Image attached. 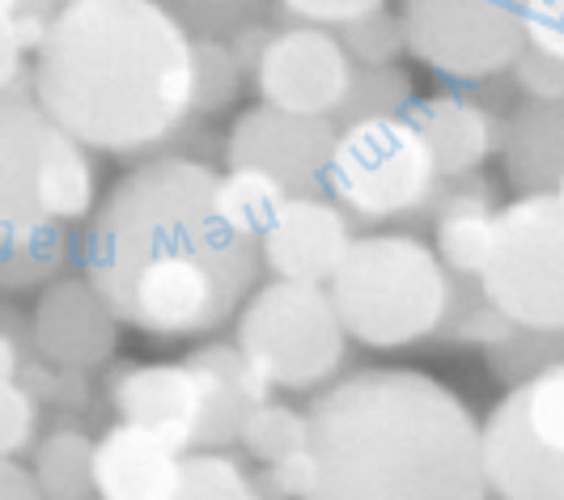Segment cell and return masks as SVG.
Wrapping results in <instances>:
<instances>
[{
    "mask_svg": "<svg viewBox=\"0 0 564 500\" xmlns=\"http://www.w3.org/2000/svg\"><path fill=\"white\" fill-rule=\"evenodd\" d=\"M217 170L153 157L128 170L85 229V280L141 335H204L247 302L259 238L217 204Z\"/></svg>",
    "mask_w": 564,
    "mask_h": 500,
    "instance_id": "cell-1",
    "label": "cell"
},
{
    "mask_svg": "<svg viewBox=\"0 0 564 500\" xmlns=\"http://www.w3.org/2000/svg\"><path fill=\"white\" fill-rule=\"evenodd\" d=\"M43 115L98 153H144L196 115V39L162 0H73L34 52Z\"/></svg>",
    "mask_w": 564,
    "mask_h": 500,
    "instance_id": "cell-2",
    "label": "cell"
},
{
    "mask_svg": "<svg viewBox=\"0 0 564 500\" xmlns=\"http://www.w3.org/2000/svg\"><path fill=\"white\" fill-rule=\"evenodd\" d=\"M306 500H488L480 424L416 369H366L314 399Z\"/></svg>",
    "mask_w": 564,
    "mask_h": 500,
    "instance_id": "cell-3",
    "label": "cell"
},
{
    "mask_svg": "<svg viewBox=\"0 0 564 500\" xmlns=\"http://www.w3.org/2000/svg\"><path fill=\"white\" fill-rule=\"evenodd\" d=\"M111 407L119 420L162 433L183 454L229 445L242 428V416L268 399L238 344H208L187 361L128 365L111 378Z\"/></svg>",
    "mask_w": 564,
    "mask_h": 500,
    "instance_id": "cell-4",
    "label": "cell"
},
{
    "mask_svg": "<svg viewBox=\"0 0 564 500\" xmlns=\"http://www.w3.org/2000/svg\"><path fill=\"white\" fill-rule=\"evenodd\" d=\"M327 293L348 339L373 352H395L446 323L454 284L429 242L408 233H369L352 238Z\"/></svg>",
    "mask_w": 564,
    "mask_h": 500,
    "instance_id": "cell-5",
    "label": "cell"
},
{
    "mask_svg": "<svg viewBox=\"0 0 564 500\" xmlns=\"http://www.w3.org/2000/svg\"><path fill=\"white\" fill-rule=\"evenodd\" d=\"M234 344L268 387L314 390L339 369L348 331L332 306L327 284L272 276L238 306Z\"/></svg>",
    "mask_w": 564,
    "mask_h": 500,
    "instance_id": "cell-6",
    "label": "cell"
},
{
    "mask_svg": "<svg viewBox=\"0 0 564 500\" xmlns=\"http://www.w3.org/2000/svg\"><path fill=\"white\" fill-rule=\"evenodd\" d=\"M480 297L522 331H564V204L527 192L497 213Z\"/></svg>",
    "mask_w": 564,
    "mask_h": 500,
    "instance_id": "cell-7",
    "label": "cell"
},
{
    "mask_svg": "<svg viewBox=\"0 0 564 500\" xmlns=\"http://www.w3.org/2000/svg\"><path fill=\"white\" fill-rule=\"evenodd\" d=\"M442 183L433 149L408 115L357 119L336 132L327 162V192L348 217L391 221L429 208Z\"/></svg>",
    "mask_w": 564,
    "mask_h": 500,
    "instance_id": "cell-8",
    "label": "cell"
},
{
    "mask_svg": "<svg viewBox=\"0 0 564 500\" xmlns=\"http://www.w3.org/2000/svg\"><path fill=\"white\" fill-rule=\"evenodd\" d=\"M484 479L501 500H564V361L527 373L480 424Z\"/></svg>",
    "mask_w": 564,
    "mask_h": 500,
    "instance_id": "cell-9",
    "label": "cell"
},
{
    "mask_svg": "<svg viewBox=\"0 0 564 500\" xmlns=\"http://www.w3.org/2000/svg\"><path fill=\"white\" fill-rule=\"evenodd\" d=\"M399 18L408 52L454 81L509 73L527 47L522 0H408Z\"/></svg>",
    "mask_w": 564,
    "mask_h": 500,
    "instance_id": "cell-10",
    "label": "cell"
},
{
    "mask_svg": "<svg viewBox=\"0 0 564 500\" xmlns=\"http://www.w3.org/2000/svg\"><path fill=\"white\" fill-rule=\"evenodd\" d=\"M336 132L332 115H293L259 102L238 115L226 140V162L272 174L289 195H327Z\"/></svg>",
    "mask_w": 564,
    "mask_h": 500,
    "instance_id": "cell-11",
    "label": "cell"
},
{
    "mask_svg": "<svg viewBox=\"0 0 564 500\" xmlns=\"http://www.w3.org/2000/svg\"><path fill=\"white\" fill-rule=\"evenodd\" d=\"M352 56L332 26L276 30L254 64V89L268 107L293 115H332L344 107L352 85Z\"/></svg>",
    "mask_w": 564,
    "mask_h": 500,
    "instance_id": "cell-12",
    "label": "cell"
},
{
    "mask_svg": "<svg viewBox=\"0 0 564 500\" xmlns=\"http://www.w3.org/2000/svg\"><path fill=\"white\" fill-rule=\"evenodd\" d=\"M352 217L332 195H289L259 233V259L272 276L327 284L352 247Z\"/></svg>",
    "mask_w": 564,
    "mask_h": 500,
    "instance_id": "cell-13",
    "label": "cell"
},
{
    "mask_svg": "<svg viewBox=\"0 0 564 500\" xmlns=\"http://www.w3.org/2000/svg\"><path fill=\"white\" fill-rule=\"evenodd\" d=\"M56 123L34 102V89L0 94V233L43 225V162Z\"/></svg>",
    "mask_w": 564,
    "mask_h": 500,
    "instance_id": "cell-14",
    "label": "cell"
},
{
    "mask_svg": "<svg viewBox=\"0 0 564 500\" xmlns=\"http://www.w3.org/2000/svg\"><path fill=\"white\" fill-rule=\"evenodd\" d=\"M119 318L89 280H56L34 309V339L56 365L94 369L115 352Z\"/></svg>",
    "mask_w": 564,
    "mask_h": 500,
    "instance_id": "cell-15",
    "label": "cell"
},
{
    "mask_svg": "<svg viewBox=\"0 0 564 500\" xmlns=\"http://www.w3.org/2000/svg\"><path fill=\"white\" fill-rule=\"evenodd\" d=\"M183 471V449L162 433L119 420L94 442V497L98 500H170Z\"/></svg>",
    "mask_w": 564,
    "mask_h": 500,
    "instance_id": "cell-16",
    "label": "cell"
},
{
    "mask_svg": "<svg viewBox=\"0 0 564 500\" xmlns=\"http://www.w3.org/2000/svg\"><path fill=\"white\" fill-rule=\"evenodd\" d=\"M437 213V259L446 263L451 276H480L484 259L492 250V229H497V204L492 187L476 170L467 174H442L437 192L429 199Z\"/></svg>",
    "mask_w": 564,
    "mask_h": 500,
    "instance_id": "cell-17",
    "label": "cell"
},
{
    "mask_svg": "<svg viewBox=\"0 0 564 500\" xmlns=\"http://www.w3.org/2000/svg\"><path fill=\"white\" fill-rule=\"evenodd\" d=\"M408 119L421 128V137L433 149V162L442 174H467L480 170L497 149H501V119L484 111L480 102L458 98V94H437V98H412Z\"/></svg>",
    "mask_w": 564,
    "mask_h": 500,
    "instance_id": "cell-18",
    "label": "cell"
},
{
    "mask_svg": "<svg viewBox=\"0 0 564 500\" xmlns=\"http://www.w3.org/2000/svg\"><path fill=\"white\" fill-rule=\"evenodd\" d=\"M509 178L522 192H552L564 170V98L561 102H531L513 115L501 137Z\"/></svg>",
    "mask_w": 564,
    "mask_h": 500,
    "instance_id": "cell-19",
    "label": "cell"
},
{
    "mask_svg": "<svg viewBox=\"0 0 564 500\" xmlns=\"http://www.w3.org/2000/svg\"><path fill=\"white\" fill-rule=\"evenodd\" d=\"M68 259V229L64 221H43L30 229L0 233V289H30L47 284Z\"/></svg>",
    "mask_w": 564,
    "mask_h": 500,
    "instance_id": "cell-20",
    "label": "cell"
},
{
    "mask_svg": "<svg viewBox=\"0 0 564 500\" xmlns=\"http://www.w3.org/2000/svg\"><path fill=\"white\" fill-rule=\"evenodd\" d=\"M34 483L52 500H82L94 488V445L89 437L64 428L52 433L34 454Z\"/></svg>",
    "mask_w": 564,
    "mask_h": 500,
    "instance_id": "cell-21",
    "label": "cell"
},
{
    "mask_svg": "<svg viewBox=\"0 0 564 500\" xmlns=\"http://www.w3.org/2000/svg\"><path fill=\"white\" fill-rule=\"evenodd\" d=\"M284 199H289V192H284L281 183L254 166H229L217 178V204H221V213L242 233H254V238L281 213Z\"/></svg>",
    "mask_w": 564,
    "mask_h": 500,
    "instance_id": "cell-22",
    "label": "cell"
},
{
    "mask_svg": "<svg viewBox=\"0 0 564 500\" xmlns=\"http://www.w3.org/2000/svg\"><path fill=\"white\" fill-rule=\"evenodd\" d=\"M412 77L399 64H357L348 98L336 111V128H348L357 119H378V115H403L412 107Z\"/></svg>",
    "mask_w": 564,
    "mask_h": 500,
    "instance_id": "cell-23",
    "label": "cell"
},
{
    "mask_svg": "<svg viewBox=\"0 0 564 500\" xmlns=\"http://www.w3.org/2000/svg\"><path fill=\"white\" fill-rule=\"evenodd\" d=\"M238 442L247 445V454L259 458V463H281L289 454L306 449L311 445V420L293 407H281V403H254L251 412L242 416V428H238Z\"/></svg>",
    "mask_w": 564,
    "mask_h": 500,
    "instance_id": "cell-24",
    "label": "cell"
},
{
    "mask_svg": "<svg viewBox=\"0 0 564 500\" xmlns=\"http://www.w3.org/2000/svg\"><path fill=\"white\" fill-rule=\"evenodd\" d=\"M170 500H263L259 483L242 471L229 454L204 449V454H183V471Z\"/></svg>",
    "mask_w": 564,
    "mask_h": 500,
    "instance_id": "cell-25",
    "label": "cell"
},
{
    "mask_svg": "<svg viewBox=\"0 0 564 500\" xmlns=\"http://www.w3.org/2000/svg\"><path fill=\"white\" fill-rule=\"evenodd\" d=\"M344 52L352 56V64H395L408 52V39H403V18L387 13L382 4L369 9L361 18L336 26Z\"/></svg>",
    "mask_w": 564,
    "mask_h": 500,
    "instance_id": "cell-26",
    "label": "cell"
},
{
    "mask_svg": "<svg viewBox=\"0 0 564 500\" xmlns=\"http://www.w3.org/2000/svg\"><path fill=\"white\" fill-rule=\"evenodd\" d=\"M238 85H242V68H238V59L229 56L226 43L199 39L196 43V115L226 111L229 102L238 98Z\"/></svg>",
    "mask_w": 564,
    "mask_h": 500,
    "instance_id": "cell-27",
    "label": "cell"
},
{
    "mask_svg": "<svg viewBox=\"0 0 564 500\" xmlns=\"http://www.w3.org/2000/svg\"><path fill=\"white\" fill-rule=\"evenodd\" d=\"M509 73H513L518 89H522L531 102H561L564 98V59L535 47V43H527V47L513 56Z\"/></svg>",
    "mask_w": 564,
    "mask_h": 500,
    "instance_id": "cell-28",
    "label": "cell"
},
{
    "mask_svg": "<svg viewBox=\"0 0 564 500\" xmlns=\"http://www.w3.org/2000/svg\"><path fill=\"white\" fill-rule=\"evenodd\" d=\"M34 428H39V407L30 390L18 378L0 382V458L22 454L34 442Z\"/></svg>",
    "mask_w": 564,
    "mask_h": 500,
    "instance_id": "cell-29",
    "label": "cell"
},
{
    "mask_svg": "<svg viewBox=\"0 0 564 500\" xmlns=\"http://www.w3.org/2000/svg\"><path fill=\"white\" fill-rule=\"evenodd\" d=\"M527 43L564 59V0H522Z\"/></svg>",
    "mask_w": 564,
    "mask_h": 500,
    "instance_id": "cell-30",
    "label": "cell"
},
{
    "mask_svg": "<svg viewBox=\"0 0 564 500\" xmlns=\"http://www.w3.org/2000/svg\"><path fill=\"white\" fill-rule=\"evenodd\" d=\"M284 9L297 18V22H311V26H344L352 18H361L369 9L387 4V0H281Z\"/></svg>",
    "mask_w": 564,
    "mask_h": 500,
    "instance_id": "cell-31",
    "label": "cell"
},
{
    "mask_svg": "<svg viewBox=\"0 0 564 500\" xmlns=\"http://www.w3.org/2000/svg\"><path fill=\"white\" fill-rule=\"evenodd\" d=\"M68 4H73V0H22L18 13L9 18L13 30H18V43H22L26 52H39V43L47 39L52 22H56Z\"/></svg>",
    "mask_w": 564,
    "mask_h": 500,
    "instance_id": "cell-32",
    "label": "cell"
},
{
    "mask_svg": "<svg viewBox=\"0 0 564 500\" xmlns=\"http://www.w3.org/2000/svg\"><path fill=\"white\" fill-rule=\"evenodd\" d=\"M272 488L281 492V497H293V500H306L314 488V454L311 445L306 449H297V454H289L281 463H272Z\"/></svg>",
    "mask_w": 564,
    "mask_h": 500,
    "instance_id": "cell-33",
    "label": "cell"
},
{
    "mask_svg": "<svg viewBox=\"0 0 564 500\" xmlns=\"http://www.w3.org/2000/svg\"><path fill=\"white\" fill-rule=\"evenodd\" d=\"M26 47L18 43V30L9 18H0V94H13V89H26Z\"/></svg>",
    "mask_w": 564,
    "mask_h": 500,
    "instance_id": "cell-34",
    "label": "cell"
},
{
    "mask_svg": "<svg viewBox=\"0 0 564 500\" xmlns=\"http://www.w3.org/2000/svg\"><path fill=\"white\" fill-rule=\"evenodd\" d=\"M268 39H272V34L259 26V22H247V26L234 30V39H229L226 47H229V56L238 59V68H242V73H254V64H259V56H263Z\"/></svg>",
    "mask_w": 564,
    "mask_h": 500,
    "instance_id": "cell-35",
    "label": "cell"
},
{
    "mask_svg": "<svg viewBox=\"0 0 564 500\" xmlns=\"http://www.w3.org/2000/svg\"><path fill=\"white\" fill-rule=\"evenodd\" d=\"M0 500H43V492H39L34 475L22 471L9 458H0Z\"/></svg>",
    "mask_w": 564,
    "mask_h": 500,
    "instance_id": "cell-36",
    "label": "cell"
},
{
    "mask_svg": "<svg viewBox=\"0 0 564 500\" xmlns=\"http://www.w3.org/2000/svg\"><path fill=\"white\" fill-rule=\"evenodd\" d=\"M18 365H22V357H18V344L0 331V382L18 378Z\"/></svg>",
    "mask_w": 564,
    "mask_h": 500,
    "instance_id": "cell-37",
    "label": "cell"
},
{
    "mask_svg": "<svg viewBox=\"0 0 564 500\" xmlns=\"http://www.w3.org/2000/svg\"><path fill=\"white\" fill-rule=\"evenodd\" d=\"M18 4H22V0H0V18H13V13H18Z\"/></svg>",
    "mask_w": 564,
    "mask_h": 500,
    "instance_id": "cell-38",
    "label": "cell"
},
{
    "mask_svg": "<svg viewBox=\"0 0 564 500\" xmlns=\"http://www.w3.org/2000/svg\"><path fill=\"white\" fill-rule=\"evenodd\" d=\"M552 195H556V199L564 204V170H561V178H556V187H552Z\"/></svg>",
    "mask_w": 564,
    "mask_h": 500,
    "instance_id": "cell-39",
    "label": "cell"
}]
</instances>
